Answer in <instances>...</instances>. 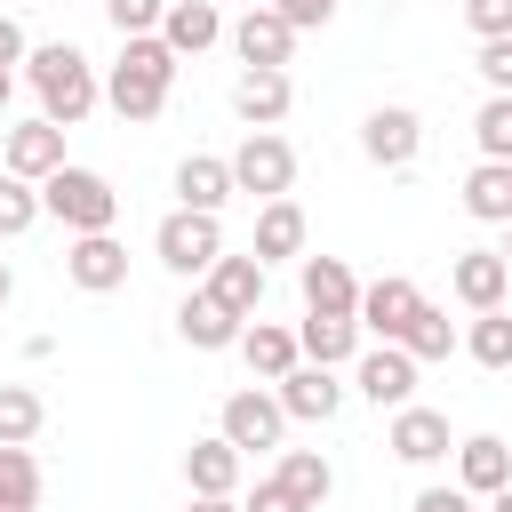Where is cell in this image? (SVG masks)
Returning a JSON list of instances; mask_svg holds the SVG:
<instances>
[{
	"instance_id": "6da1fadb",
	"label": "cell",
	"mask_w": 512,
	"mask_h": 512,
	"mask_svg": "<svg viewBox=\"0 0 512 512\" xmlns=\"http://www.w3.org/2000/svg\"><path fill=\"white\" fill-rule=\"evenodd\" d=\"M176 48L160 40V32H144V40H120V64L104 72V104L120 112V120H160L168 112V96H176Z\"/></svg>"
},
{
	"instance_id": "7a4b0ae2",
	"label": "cell",
	"mask_w": 512,
	"mask_h": 512,
	"mask_svg": "<svg viewBox=\"0 0 512 512\" xmlns=\"http://www.w3.org/2000/svg\"><path fill=\"white\" fill-rule=\"evenodd\" d=\"M24 80H32V96H40V120H56V128H80V120L104 104V80H96V64H88L72 40L32 48V56H24Z\"/></svg>"
},
{
	"instance_id": "3957f363",
	"label": "cell",
	"mask_w": 512,
	"mask_h": 512,
	"mask_svg": "<svg viewBox=\"0 0 512 512\" xmlns=\"http://www.w3.org/2000/svg\"><path fill=\"white\" fill-rule=\"evenodd\" d=\"M40 208L80 240V232H112V216H120V192H112V176H96V168H56L48 184H40Z\"/></svg>"
},
{
	"instance_id": "277c9868",
	"label": "cell",
	"mask_w": 512,
	"mask_h": 512,
	"mask_svg": "<svg viewBox=\"0 0 512 512\" xmlns=\"http://www.w3.org/2000/svg\"><path fill=\"white\" fill-rule=\"evenodd\" d=\"M152 256L176 272V280H208L216 272V256H224V224L216 216H200V208H168L160 216V232H152Z\"/></svg>"
},
{
	"instance_id": "5b68a950",
	"label": "cell",
	"mask_w": 512,
	"mask_h": 512,
	"mask_svg": "<svg viewBox=\"0 0 512 512\" xmlns=\"http://www.w3.org/2000/svg\"><path fill=\"white\" fill-rule=\"evenodd\" d=\"M232 184L256 192V200H288V184H296V144H288L280 128H248L240 152H232Z\"/></svg>"
},
{
	"instance_id": "8992f818",
	"label": "cell",
	"mask_w": 512,
	"mask_h": 512,
	"mask_svg": "<svg viewBox=\"0 0 512 512\" xmlns=\"http://www.w3.org/2000/svg\"><path fill=\"white\" fill-rule=\"evenodd\" d=\"M216 432L248 456V448H280V432H288V408H280V392H256V384H240L224 408H216Z\"/></svg>"
},
{
	"instance_id": "52a82bcc",
	"label": "cell",
	"mask_w": 512,
	"mask_h": 512,
	"mask_svg": "<svg viewBox=\"0 0 512 512\" xmlns=\"http://www.w3.org/2000/svg\"><path fill=\"white\" fill-rule=\"evenodd\" d=\"M352 392L376 400V408H408V400H416V360H408V344H368V352L352 360Z\"/></svg>"
},
{
	"instance_id": "ba28073f",
	"label": "cell",
	"mask_w": 512,
	"mask_h": 512,
	"mask_svg": "<svg viewBox=\"0 0 512 512\" xmlns=\"http://www.w3.org/2000/svg\"><path fill=\"white\" fill-rule=\"evenodd\" d=\"M360 152H368L376 168H416V152H424V120H416L408 104H376V112L360 120Z\"/></svg>"
},
{
	"instance_id": "9c48e42d",
	"label": "cell",
	"mask_w": 512,
	"mask_h": 512,
	"mask_svg": "<svg viewBox=\"0 0 512 512\" xmlns=\"http://www.w3.org/2000/svg\"><path fill=\"white\" fill-rule=\"evenodd\" d=\"M0 168L24 176V184H48V176L64 168V128H56V120H16V128L0 136Z\"/></svg>"
},
{
	"instance_id": "30bf717a",
	"label": "cell",
	"mask_w": 512,
	"mask_h": 512,
	"mask_svg": "<svg viewBox=\"0 0 512 512\" xmlns=\"http://www.w3.org/2000/svg\"><path fill=\"white\" fill-rule=\"evenodd\" d=\"M64 280H72L80 296H112V288H128V248H120L112 232H80V240L64 248Z\"/></svg>"
},
{
	"instance_id": "8fae6325",
	"label": "cell",
	"mask_w": 512,
	"mask_h": 512,
	"mask_svg": "<svg viewBox=\"0 0 512 512\" xmlns=\"http://www.w3.org/2000/svg\"><path fill=\"white\" fill-rule=\"evenodd\" d=\"M416 312H424V288H416V280H400V272H384V280H368V288H360V328H368L376 344H400Z\"/></svg>"
},
{
	"instance_id": "7c38bea8",
	"label": "cell",
	"mask_w": 512,
	"mask_h": 512,
	"mask_svg": "<svg viewBox=\"0 0 512 512\" xmlns=\"http://www.w3.org/2000/svg\"><path fill=\"white\" fill-rule=\"evenodd\" d=\"M240 312L224 304V296H208V288H184V304H176V336L192 344V352H240Z\"/></svg>"
},
{
	"instance_id": "4fadbf2b",
	"label": "cell",
	"mask_w": 512,
	"mask_h": 512,
	"mask_svg": "<svg viewBox=\"0 0 512 512\" xmlns=\"http://www.w3.org/2000/svg\"><path fill=\"white\" fill-rule=\"evenodd\" d=\"M448 288H456L464 312H504V296H512V264H504L496 248H464V256L448 264Z\"/></svg>"
},
{
	"instance_id": "5bb4252c",
	"label": "cell",
	"mask_w": 512,
	"mask_h": 512,
	"mask_svg": "<svg viewBox=\"0 0 512 512\" xmlns=\"http://www.w3.org/2000/svg\"><path fill=\"white\" fill-rule=\"evenodd\" d=\"M232 48H240V72H248V64L288 72V56H296V24H288L280 8H248V16L232 24Z\"/></svg>"
},
{
	"instance_id": "9a60e30c",
	"label": "cell",
	"mask_w": 512,
	"mask_h": 512,
	"mask_svg": "<svg viewBox=\"0 0 512 512\" xmlns=\"http://www.w3.org/2000/svg\"><path fill=\"white\" fill-rule=\"evenodd\" d=\"M272 392H280L288 424H328V416L344 408V384H336V368H312V360H304V368H288Z\"/></svg>"
},
{
	"instance_id": "2e32d148",
	"label": "cell",
	"mask_w": 512,
	"mask_h": 512,
	"mask_svg": "<svg viewBox=\"0 0 512 512\" xmlns=\"http://www.w3.org/2000/svg\"><path fill=\"white\" fill-rule=\"evenodd\" d=\"M384 448H392L400 464H440L456 440H448V416H440V408H416V400H408V408H392V432H384Z\"/></svg>"
},
{
	"instance_id": "e0dca14e",
	"label": "cell",
	"mask_w": 512,
	"mask_h": 512,
	"mask_svg": "<svg viewBox=\"0 0 512 512\" xmlns=\"http://www.w3.org/2000/svg\"><path fill=\"white\" fill-rule=\"evenodd\" d=\"M288 104H296V80H288V72L248 64V72L232 80V112H240L248 128H280V120H288Z\"/></svg>"
},
{
	"instance_id": "ac0fdd59",
	"label": "cell",
	"mask_w": 512,
	"mask_h": 512,
	"mask_svg": "<svg viewBox=\"0 0 512 512\" xmlns=\"http://www.w3.org/2000/svg\"><path fill=\"white\" fill-rule=\"evenodd\" d=\"M232 192H240V184H232V160H216V152H184V160H176V208L224 216Z\"/></svg>"
},
{
	"instance_id": "d6986e66",
	"label": "cell",
	"mask_w": 512,
	"mask_h": 512,
	"mask_svg": "<svg viewBox=\"0 0 512 512\" xmlns=\"http://www.w3.org/2000/svg\"><path fill=\"white\" fill-rule=\"evenodd\" d=\"M296 288H304V312H344V320H360V280H352L344 256H304Z\"/></svg>"
},
{
	"instance_id": "ffe728a7",
	"label": "cell",
	"mask_w": 512,
	"mask_h": 512,
	"mask_svg": "<svg viewBox=\"0 0 512 512\" xmlns=\"http://www.w3.org/2000/svg\"><path fill=\"white\" fill-rule=\"evenodd\" d=\"M240 360H248L256 384H280L288 368H304V344H296V328H280V320H248V328H240Z\"/></svg>"
},
{
	"instance_id": "44dd1931",
	"label": "cell",
	"mask_w": 512,
	"mask_h": 512,
	"mask_svg": "<svg viewBox=\"0 0 512 512\" xmlns=\"http://www.w3.org/2000/svg\"><path fill=\"white\" fill-rule=\"evenodd\" d=\"M240 464H248V456H240L224 432H208V440L184 448V488H192V496H240Z\"/></svg>"
},
{
	"instance_id": "7402d4cb",
	"label": "cell",
	"mask_w": 512,
	"mask_h": 512,
	"mask_svg": "<svg viewBox=\"0 0 512 512\" xmlns=\"http://www.w3.org/2000/svg\"><path fill=\"white\" fill-rule=\"evenodd\" d=\"M360 320H344V312H304V328H296V344H304V360L312 368H352L360 360Z\"/></svg>"
},
{
	"instance_id": "603a6c76",
	"label": "cell",
	"mask_w": 512,
	"mask_h": 512,
	"mask_svg": "<svg viewBox=\"0 0 512 512\" xmlns=\"http://www.w3.org/2000/svg\"><path fill=\"white\" fill-rule=\"evenodd\" d=\"M456 488H464V496H496V488H512V448H504L496 432L456 440Z\"/></svg>"
},
{
	"instance_id": "cb8c5ba5",
	"label": "cell",
	"mask_w": 512,
	"mask_h": 512,
	"mask_svg": "<svg viewBox=\"0 0 512 512\" xmlns=\"http://www.w3.org/2000/svg\"><path fill=\"white\" fill-rule=\"evenodd\" d=\"M256 264H280V256H304V208L296 200H264L256 208V240H248Z\"/></svg>"
},
{
	"instance_id": "d4e9b609",
	"label": "cell",
	"mask_w": 512,
	"mask_h": 512,
	"mask_svg": "<svg viewBox=\"0 0 512 512\" xmlns=\"http://www.w3.org/2000/svg\"><path fill=\"white\" fill-rule=\"evenodd\" d=\"M160 40H168L176 56H200V48H216V40H224V16H216V0H168V24H160Z\"/></svg>"
},
{
	"instance_id": "484cf974",
	"label": "cell",
	"mask_w": 512,
	"mask_h": 512,
	"mask_svg": "<svg viewBox=\"0 0 512 512\" xmlns=\"http://www.w3.org/2000/svg\"><path fill=\"white\" fill-rule=\"evenodd\" d=\"M272 480H280L304 512H320V504H328V488H336V464H328L320 448H280V472H272Z\"/></svg>"
},
{
	"instance_id": "4316f807",
	"label": "cell",
	"mask_w": 512,
	"mask_h": 512,
	"mask_svg": "<svg viewBox=\"0 0 512 512\" xmlns=\"http://www.w3.org/2000/svg\"><path fill=\"white\" fill-rule=\"evenodd\" d=\"M464 216L472 224H512V160H480L464 176Z\"/></svg>"
},
{
	"instance_id": "83f0119b",
	"label": "cell",
	"mask_w": 512,
	"mask_h": 512,
	"mask_svg": "<svg viewBox=\"0 0 512 512\" xmlns=\"http://www.w3.org/2000/svg\"><path fill=\"white\" fill-rule=\"evenodd\" d=\"M200 288L224 296L240 320H256V304H264V264H256V256H216V272H208Z\"/></svg>"
},
{
	"instance_id": "f1b7e54d",
	"label": "cell",
	"mask_w": 512,
	"mask_h": 512,
	"mask_svg": "<svg viewBox=\"0 0 512 512\" xmlns=\"http://www.w3.org/2000/svg\"><path fill=\"white\" fill-rule=\"evenodd\" d=\"M48 424V400L32 384H0V448H32Z\"/></svg>"
},
{
	"instance_id": "f546056e",
	"label": "cell",
	"mask_w": 512,
	"mask_h": 512,
	"mask_svg": "<svg viewBox=\"0 0 512 512\" xmlns=\"http://www.w3.org/2000/svg\"><path fill=\"white\" fill-rule=\"evenodd\" d=\"M400 344H408V360H416V368H424V360H448V352H456V344H464V336H456V320H448V312H440V304H424V312H416V320H408V336H400Z\"/></svg>"
},
{
	"instance_id": "4dcf8cb0",
	"label": "cell",
	"mask_w": 512,
	"mask_h": 512,
	"mask_svg": "<svg viewBox=\"0 0 512 512\" xmlns=\"http://www.w3.org/2000/svg\"><path fill=\"white\" fill-rule=\"evenodd\" d=\"M0 512H40V464H32V448H0Z\"/></svg>"
},
{
	"instance_id": "1f68e13d",
	"label": "cell",
	"mask_w": 512,
	"mask_h": 512,
	"mask_svg": "<svg viewBox=\"0 0 512 512\" xmlns=\"http://www.w3.org/2000/svg\"><path fill=\"white\" fill-rule=\"evenodd\" d=\"M464 352H472L480 368H512V312H472Z\"/></svg>"
},
{
	"instance_id": "d6a6232c",
	"label": "cell",
	"mask_w": 512,
	"mask_h": 512,
	"mask_svg": "<svg viewBox=\"0 0 512 512\" xmlns=\"http://www.w3.org/2000/svg\"><path fill=\"white\" fill-rule=\"evenodd\" d=\"M40 216H48V208H40V184H24V176L0 168V240H24Z\"/></svg>"
},
{
	"instance_id": "836d02e7",
	"label": "cell",
	"mask_w": 512,
	"mask_h": 512,
	"mask_svg": "<svg viewBox=\"0 0 512 512\" xmlns=\"http://www.w3.org/2000/svg\"><path fill=\"white\" fill-rule=\"evenodd\" d=\"M472 136H480V160H512V96H488L472 112Z\"/></svg>"
},
{
	"instance_id": "e575fe53",
	"label": "cell",
	"mask_w": 512,
	"mask_h": 512,
	"mask_svg": "<svg viewBox=\"0 0 512 512\" xmlns=\"http://www.w3.org/2000/svg\"><path fill=\"white\" fill-rule=\"evenodd\" d=\"M104 16H112V32H120V40H144V32H160V24H168V0H104Z\"/></svg>"
},
{
	"instance_id": "d590c367",
	"label": "cell",
	"mask_w": 512,
	"mask_h": 512,
	"mask_svg": "<svg viewBox=\"0 0 512 512\" xmlns=\"http://www.w3.org/2000/svg\"><path fill=\"white\" fill-rule=\"evenodd\" d=\"M472 72L488 80V96H512V40H480V56H472Z\"/></svg>"
},
{
	"instance_id": "8d00e7d4",
	"label": "cell",
	"mask_w": 512,
	"mask_h": 512,
	"mask_svg": "<svg viewBox=\"0 0 512 512\" xmlns=\"http://www.w3.org/2000/svg\"><path fill=\"white\" fill-rule=\"evenodd\" d=\"M464 24L480 40H512V0H464Z\"/></svg>"
},
{
	"instance_id": "74e56055",
	"label": "cell",
	"mask_w": 512,
	"mask_h": 512,
	"mask_svg": "<svg viewBox=\"0 0 512 512\" xmlns=\"http://www.w3.org/2000/svg\"><path fill=\"white\" fill-rule=\"evenodd\" d=\"M264 8H280L296 32H312V24H328V16H336V0H264Z\"/></svg>"
},
{
	"instance_id": "f35d334b",
	"label": "cell",
	"mask_w": 512,
	"mask_h": 512,
	"mask_svg": "<svg viewBox=\"0 0 512 512\" xmlns=\"http://www.w3.org/2000/svg\"><path fill=\"white\" fill-rule=\"evenodd\" d=\"M408 512H472V496L448 480V488H416V504H408Z\"/></svg>"
},
{
	"instance_id": "ab89813d",
	"label": "cell",
	"mask_w": 512,
	"mask_h": 512,
	"mask_svg": "<svg viewBox=\"0 0 512 512\" xmlns=\"http://www.w3.org/2000/svg\"><path fill=\"white\" fill-rule=\"evenodd\" d=\"M240 512H304V504H296V496H288L280 480H256V496H248Z\"/></svg>"
},
{
	"instance_id": "60d3db41",
	"label": "cell",
	"mask_w": 512,
	"mask_h": 512,
	"mask_svg": "<svg viewBox=\"0 0 512 512\" xmlns=\"http://www.w3.org/2000/svg\"><path fill=\"white\" fill-rule=\"evenodd\" d=\"M24 56H32V48H24V24H16V16H0V72H8V64H24Z\"/></svg>"
},
{
	"instance_id": "b9f144b4",
	"label": "cell",
	"mask_w": 512,
	"mask_h": 512,
	"mask_svg": "<svg viewBox=\"0 0 512 512\" xmlns=\"http://www.w3.org/2000/svg\"><path fill=\"white\" fill-rule=\"evenodd\" d=\"M192 512H240V496H192Z\"/></svg>"
},
{
	"instance_id": "7bdbcfd3",
	"label": "cell",
	"mask_w": 512,
	"mask_h": 512,
	"mask_svg": "<svg viewBox=\"0 0 512 512\" xmlns=\"http://www.w3.org/2000/svg\"><path fill=\"white\" fill-rule=\"evenodd\" d=\"M8 296H16V272H8V264H0V312H8Z\"/></svg>"
},
{
	"instance_id": "ee69618b",
	"label": "cell",
	"mask_w": 512,
	"mask_h": 512,
	"mask_svg": "<svg viewBox=\"0 0 512 512\" xmlns=\"http://www.w3.org/2000/svg\"><path fill=\"white\" fill-rule=\"evenodd\" d=\"M8 96H16V72H0V112H8Z\"/></svg>"
},
{
	"instance_id": "f6af8a7d",
	"label": "cell",
	"mask_w": 512,
	"mask_h": 512,
	"mask_svg": "<svg viewBox=\"0 0 512 512\" xmlns=\"http://www.w3.org/2000/svg\"><path fill=\"white\" fill-rule=\"evenodd\" d=\"M488 512H512V488H496V496H488Z\"/></svg>"
},
{
	"instance_id": "bcb514c9",
	"label": "cell",
	"mask_w": 512,
	"mask_h": 512,
	"mask_svg": "<svg viewBox=\"0 0 512 512\" xmlns=\"http://www.w3.org/2000/svg\"><path fill=\"white\" fill-rule=\"evenodd\" d=\"M496 256H504V264H512V224H504V248H496Z\"/></svg>"
},
{
	"instance_id": "7dc6e473",
	"label": "cell",
	"mask_w": 512,
	"mask_h": 512,
	"mask_svg": "<svg viewBox=\"0 0 512 512\" xmlns=\"http://www.w3.org/2000/svg\"><path fill=\"white\" fill-rule=\"evenodd\" d=\"M248 8H264V0H248Z\"/></svg>"
}]
</instances>
